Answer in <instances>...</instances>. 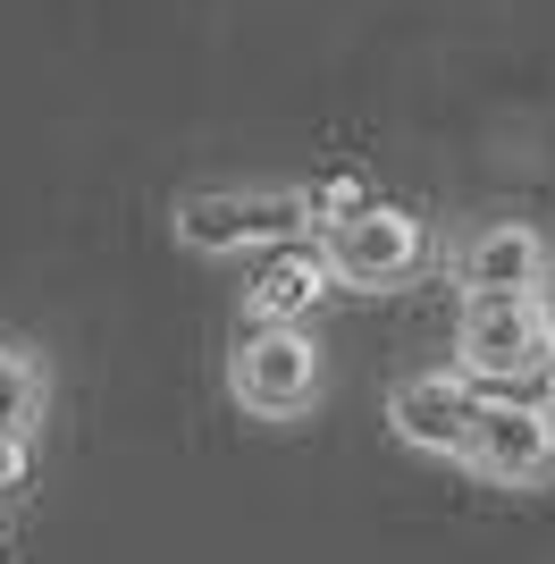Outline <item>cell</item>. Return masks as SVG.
Listing matches in <instances>:
<instances>
[{"instance_id":"cell-4","label":"cell","mask_w":555,"mask_h":564,"mask_svg":"<svg viewBox=\"0 0 555 564\" xmlns=\"http://www.w3.org/2000/svg\"><path fill=\"white\" fill-rule=\"evenodd\" d=\"M328 261H337V279L379 295V286H404L421 270V219L395 212V203H370V212L337 219L328 228Z\"/></svg>"},{"instance_id":"cell-11","label":"cell","mask_w":555,"mask_h":564,"mask_svg":"<svg viewBox=\"0 0 555 564\" xmlns=\"http://www.w3.org/2000/svg\"><path fill=\"white\" fill-rule=\"evenodd\" d=\"M25 489V438H0V497Z\"/></svg>"},{"instance_id":"cell-1","label":"cell","mask_w":555,"mask_h":564,"mask_svg":"<svg viewBox=\"0 0 555 564\" xmlns=\"http://www.w3.org/2000/svg\"><path fill=\"white\" fill-rule=\"evenodd\" d=\"M312 219V194L295 186H210L177 203L185 253H244V245H295Z\"/></svg>"},{"instance_id":"cell-5","label":"cell","mask_w":555,"mask_h":564,"mask_svg":"<svg viewBox=\"0 0 555 564\" xmlns=\"http://www.w3.org/2000/svg\"><path fill=\"white\" fill-rule=\"evenodd\" d=\"M463 464L497 489H538L555 471V404H480V430H471Z\"/></svg>"},{"instance_id":"cell-3","label":"cell","mask_w":555,"mask_h":564,"mask_svg":"<svg viewBox=\"0 0 555 564\" xmlns=\"http://www.w3.org/2000/svg\"><path fill=\"white\" fill-rule=\"evenodd\" d=\"M455 354H463V379H531L555 362V337L538 321V295H471L463 304V329H455Z\"/></svg>"},{"instance_id":"cell-8","label":"cell","mask_w":555,"mask_h":564,"mask_svg":"<svg viewBox=\"0 0 555 564\" xmlns=\"http://www.w3.org/2000/svg\"><path fill=\"white\" fill-rule=\"evenodd\" d=\"M328 286H346V279H337V261H328V245H320V253H312V245H278L244 304H253V321H312Z\"/></svg>"},{"instance_id":"cell-7","label":"cell","mask_w":555,"mask_h":564,"mask_svg":"<svg viewBox=\"0 0 555 564\" xmlns=\"http://www.w3.org/2000/svg\"><path fill=\"white\" fill-rule=\"evenodd\" d=\"M455 279H463V295H538L547 286V245L522 219H497L455 253Z\"/></svg>"},{"instance_id":"cell-10","label":"cell","mask_w":555,"mask_h":564,"mask_svg":"<svg viewBox=\"0 0 555 564\" xmlns=\"http://www.w3.org/2000/svg\"><path fill=\"white\" fill-rule=\"evenodd\" d=\"M370 203H379V194H370L362 177H320V186H312V219H328V228L353 219V212H370Z\"/></svg>"},{"instance_id":"cell-12","label":"cell","mask_w":555,"mask_h":564,"mask_svg":"<svg viewBox=\"0 0 555 564\" xmlns=\"http://www.w3.org/2000/svg\"><path fill=\"white\" fill-rule=\"evenodd\" d=\"M538 321H547V337H555V286H538Z\"/></svg>"},{"instance_id":"cell-6","label":"cell","mask_w":555,"mask_h":564,"mask_svg":"<svg viewBox=\"0 0 555 564\" xmlns=\"http://www.w3.org/2000/svg\"><path fill=\"white\" fill-rule=\"evenodd\" d=\"M388 422H395V438H404V447H421V455H471L480 404H471L463 371H413V379H395Z\"/></svg>"},{"instance_id":"cell-9","label":"cell","mask_w":555,"mask_h":564,"mask_svg":"<svg viewBox=\"0 0 555 564\" xmlns=\"http://www.w3.org/2000/svg\"><path fill=\"white\" fill-rule=\"evenodd\" d=\"M43 413V362L18 346H0V438H25Z\"/></svg>"},{"instance_id":"cell-2","label":"cell","mask_w":555,"mask_h":564,"mask_svg":"<svg viewBox=\"0 0 555 564\" xmlns=\"http://www.w3.org/2000/svg\"><path fill=\"white\" fill-rule=\"evenodd\" d=\"M228 388L253 422H295L320 397V354H312V337L295 321H253L228 354Z\"/></svg>"},{"instance_id":"cell-13","label":"cell","mask_w":555,"mask_h":564,"mask_svg":"<svg viewBox=\"0 0 555 564\" xmlns=\"http://www.w3.org/2000/svg\"><path fill=\"white\" fill-rule=\"evenodd\" d=\"M0 547H9V540H0Z\"/></svg>"}]
</instances>
